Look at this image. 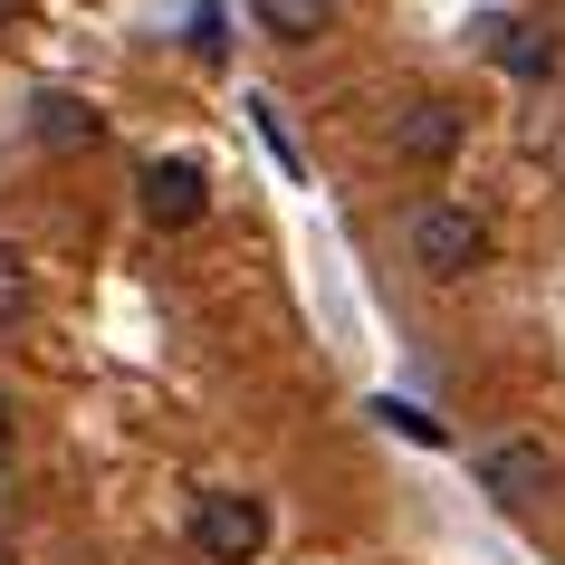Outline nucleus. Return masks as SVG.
<instances>
[{
	"mask_svg": "<svg viewBox=\"0 0 565 565\" xmlns=\"http://www.w3.org/2000/svg\"><path fill=\"white\" fill-rule=\"evenodd\" d=\"M403 249H413V268L422 278H470L479 259H489V221L479 211H460V202H422L413 211V231H403Z\"/></svg>",
	"mask_w": 565,
	"mask_h": 565,
	"instance_id": "nucleus-1",
	"label": "nucleus"
},
{
	"mask_svg": "<svg viewBox=\"0 0 565 565\" xmlns=\"http://www.w3.org/2000/svg\"><path fill=\"white\" fill-rule=\"evenodd\" d=\"M268 546V508L249 489H202L192 499V556L202 565H249Z\"/></svg>",
	"mask_w": 565,
	"mask_h": 565,
	"instance_id": "nucleus-2",
	"label": "nucleus"
},
{
	"mask_svg": "<svg viewBox=\"0 0 565 565\" xmlns=\"http://www.w3.org/2000/svg\"><path fill=\"white\" fill-rule=\"evenodd\" d=\"M135 202H145V221L153 231H192V221H202L211 211V173L202 163H145V173H135Z\"/></svg>",
	"mask_w": 565,
	"mask_h": 565,
	"instance_id": "nucleus-3",
	"label": "nucleus"
},
{
	"mask_svg": "<svg viewBox=\"0 0 565 565\" xmlns=\"http://www.w3.org/2000/svg\"><path fill=\"white\" fill-rule=\"evenodd\" d=\"M393 153L422 163V173H441L450 153H460V106L450 96H403L393 106Z\"/></svg>",
	"mask_w": 565,
	"mask_h": 565,
	"instance_id": "nucleus-4",
	"label": "nucleus"
},
{
	"mask_svg": "<svg viewBox=\"0 0 565 565\" xmlns=\"http://www.w3.org/2000/svg\"><path fill=\"white\" fill-rule=\"evenodd\" d=\"M470 39H479V49H489V58L508 67V77H527V87H546V77H556V58H565V49H556L546 30L508 20V10H479V20H470Z\"/></svg>",
	"mask_w": 565,
	"mask_h": 565,
	"instance_id": "nucleus-5",
	"label": "nucleus"
},
{
	"mask_svg": "<svg viewBox=\"0 0 565 565\" xmlns=\"http://www.w3.org/2000/svg\"><path fill=\"white\" fill-rule=\"evenodd\" d=\"M546 479H556V460H546V441H499L489 460H479V489H489L499 508H527L536 489H546Z\"/></svg>",
	"mask_w": 565,
	"mask_h": 565,
	"instance_id": "nucleus-6",
	"label": "nucleus"
},
{
	"mask_svg": "<svg viewBox=\"0 0 565 565\" xmlns=\"http://www.w3.org/2000/svg\"><path fill=\"white\" fill-rule=\"evenodd\" d=\"M30 125H39V145H96V135H106V116H96L87 96H67V87H49L30 106Z\"/></svg>",
	"mask_w": 565,
	"mask_h": 565,
	"instance_id": "nucleus-7",
	"label": "nucleus"
},
{
	"mask_svg": "<svg viewBox=\"0 0 565 565\" xmlns=\"http://www.w3.org/2000/svg\"><path fill=\"white\" fill-rule=\"evenodd\" d=\"M259 10V30L278 39V49H307V39L335 30V0H249Z\"/></svg>",
	"mask_w": 565,
	"mask_h": 565,
	"instance_id": "nucleus-8",
	"label": "nucleus"
},
{
	"mask_svg": "<svg viewBox=\"0 0 565 565\" xmlns=\"http://www.w3.org/2000/svg\"><path fill=\"white\" fill-rule=\"evenodd\" d=\"M30 298H39V278H30V259H20V249H10V239H0V327H20V317H30Z\"/></svg>",
	"mask_w": 565,
	"mask_h": 565,
	"instance_id": "nucleus-9",
	"label": "nucleus"
},
{
	"mask_svg": "<svg viewBox=\"0 0 565 565\" xmlns=\"http://www.w3.org/2000/svg\"><path fill=\"white\" fill-rule=\"evenodd\" d=\"M374 413H384V422H393V431H413V441H441V422H422V413H413V403H374Z\"/></svg>",
	"mask_w": 565,
	"mask_h": 565,
	"instance_id": "nucleus-10",
	"label": "nucleus"
},
{
	"mask_svg": "<svg viewBox=\"0 0 565 565\" xmlns=\"http://www.w3.org/2000/svg\"><path fill=\"white\" fill-rule=\"evenodd\" d=\"M0 460H10V403H0Z\"/></svg>",
	"mask_w": 565,
	"mask_h": 565,
	"instance_id": "nucleus-11",
	"label": "nucleus"
}]
</instances>
